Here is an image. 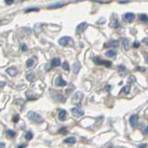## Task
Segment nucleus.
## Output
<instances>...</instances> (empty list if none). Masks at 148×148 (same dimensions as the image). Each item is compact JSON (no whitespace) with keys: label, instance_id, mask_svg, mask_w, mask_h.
<instances>
[{"label":"nucleus","instance_id":"1a4fd4ad","mask_svg":"<svg viewBox=\"0 0 148 148\" xmlns=\"http://www.w3.org/2000/svg\"><path fill=\"white\" fill-rule=\"evenodd\" d=\"M56 85H58V86H65L67 84L65 80H63V78L61 76H58L56 80Z\"/></svg>","mask_w":148,"mask_h":148},{"label":"nucleus","instance_id":"c756f323","mask_svg":"<svg viewBox=\"0 0 148 148\" xmlns=\"http://www.w3.org/2000/svg\"><path fill=\"white\" fill-rule=\"evenodd\" d=\"M19 114H15V116L13 117V121L15 122V123H17V122H18V120H19Z\"/></svg>","mask_w":148,"mask_h":148},{"label":"nucleus","instance_id":"bb28decb","mask_svg":"<svg viewBox=\"0 0 148 148\" xmlns=\"http://www.w3.org/2000/svg\"><path fill=\"white\" fill-rule=\"evenodd\" d=\"M26 79L29 81H34L35 80V75L34 74H29L26 75Z\"/></svg>","mask_w":148,"mask_h":148},{"label":"nucleus","instance_id":"aec40b11","mask_svg":"<svg viewBox=\"0 0 148 148\" xmlns=\"http://www.w3.org/2000/svg\"><path fill=\"white\" fill-rule=\"evenodd\" d=\"M139 18H140V20H141L142 22H144V23H147L148 22V17L145 15V14H142V15H140Z\"/></svg>","mask_w":148,"mask_h":148},{"label":"nucleus","instance_id":"5701e85b","mask_svg":"<svg viewBox=\"0 0 148 148\" xmlns=\"http://www.w3.org/2000/svg\"><path fill=\"white\" fill-rule=\"evenodd\" d=\"M101 65H105V67H110L111 65H112V63H111L110 61H106V60H102V62H101Z\"/></svg>","mask_w":148,"mask_h":148},{"label":"nucleus","instance_id":"cd10ccee","mask_svg":"<svg viewBox=\"0 0 148 148\" xmlns=\"http://www.w3.org/2000/svg\"><path fill=\"white\" fill-rule=\"evenodd\" d=\"M63 69L65 70V71H68V70H69V65H68L67 62H64L63 63Z\"/></svg>","mask_w":148,"mask_h":148},{"label":"nucleus","instance_id":"412c9836","mask_svg":"<svg viewBox=\"0 0 148 148\" xmlns=\"http://www.w3.org/2000/svg\"><path fill=\"white\" fill-rule=\"evenodd\" d=\"M121 92L123 94H128V93L130 92V85H125V86H124L122 88Z\"/></svg>","mask_w":148,"mask_h":148},{"label":"nucleus","instance_id":"0eeeda50","mask_svg":"<svg viewBox=\"0 0 148 148\" xmlns=\"http://www.w3.org/2000/svg\"><path fill=\"white\" fill-rule=\"evenodd\" d=\"M82 97H83V93L82 92H77L75 93V95L73 96V103H75V104H77V103H79L81 101Z\"/></svg>","mask_w":148,"mask_h":148},{"label":"nucleus","instance_id":"4be33fe9","mask_svg":"<svg viewBox=\"0 0 148 148\" xmlns=\"http://www.w3.org/2000/svg\"><path fill=\"white\" fill-rule=\"evenodd\" d=\"M112 26L114 27V28H117V27L120 26V23H119V21H118V19H116V18L114 19V22L112 23Z\"/></svg>","mask_w":148,"mask_h":148},{"label":"nucleus","instance_id":"c03bdc74","mask_svg":"<svg viewBox=\"0 0 148 148\" xmlns=\"http://www.w3.org/2000/svg\"><path fill=\"white\" fill-rule=\"evenodd\" d=\"M146 61H147V63H148V56H147V58H146Z\"/></svg>","mask_w":148,"mask_h":148},{"label":"nucleus","instance_id":"7c9ffc66","mask_svg":"<svg viewBox=\"0 0 148 148\" xmlns=\"http://www.w3.org/2000/svg\"><path fill=\"white\" fill-rule=\"evenodd\" d=\"M59 132L61 134H64V135H65V134H67V128L65 127H63V128H61V129L59 130Z\"/></svg>","mask_w":148,"mask_h":148},{"label":"nucleus","instance_id":"f03ea898","mask_svg":"<svg viewBox=\"0 0 148 148\" xmlns=\"http://www.w3.org/2000/svg\"><path fill=\"white\" fill-rule=\"evenodd\" d=\"M71 40H72V38L69 37V36H63V37L60 38L59 41H58V43H59V45H61V46H65L69 44V42Z\"/></svg>","mask_w":148,"mask_h":148},{"label":"nucleus","instance_id":"393cba45","mask_svg":"<svg viewBox=\"0 0 148 148\" xmlns=\"http://www.w3.org/2000/svg\"><path fill=\"white\" fill-rule=\"evenodd\" d=\"M25 137H26V140H31V139L33 138V134H32V132H30V131L26 132V135H25Z\"/></svg>","mask_w":148,"mask_h":148},{"label":"nucleus","instance_id":"9b49d317","mask_svg":"<svg viewBox=\"0 0 148 148\" xmlns=\"http://www.w3.org/2000/svg\"><path fill=\"white\" fill-rule=\"evenodd\" d=\"M80 69H81V64L79 63V62H75L73 65V72L75 74H78Z\"/></svg>","mask_w":148,"mask_h":148},{"label":"nucleus","instance_id":"20e7f679","mask_svg":"<svg viewBox=\"0 0 148 148\" xmlns=\"http://www.w3.org/2000/svg\"><path fill=\"white\" fill-rule=\"evenodd\" d=\"M72 114H73L74 116H75V117H80V116H84V111H82L81 109L75 107V108H73L72 109Z\"/></svg>","mask_w":148,"mask_h":148},{"label":"nucleus","instance_id":"4468645a","mask_svg":"<svg viewBox=\"0 0 148 148\" xmlns=\"http://www.w3.org/2000/svg\"><path fill=\"white\" fill-rule=\"evenodd\" d=\"M35 64H36V59H34V58H29L26 61V67L28 68H31L34 67Z\"/></svg>","mask_w":148,"mask_h":148},{"label":"nucleus","instance_id":"f704fd0d","mask_svg":"<svg viewBox=\"0 0 148 148\" xmlns=\"http://www.w3.org/2000/svg\"><path fill=\"white\" fill-rule=\"evenodd\" d=\"M14 0H5V3L7 4V5H11V4H13Z\"/></svg>","mask_w":148,"mask_h":148},{"label":"nucleus","instance_id":"79ce46f5","mask_svg":"<svg viewBox=\"0 0 148 148\" xmlns=\"http://www.w3.org/2000/svg\"><path fill=\"white\" fill-rule=\"evenodd\" d=\"M17 148H25V145H19L18 147Z\"/></svg>","mask_w":148,"mask_h":148},{"label":"nucleus","instance_id":"b1692460","mask_svg":"<svg viewBox=\"0 0 148 148\" xmlns=\"http://www.w3.org/2000/svg\"><path fill=\"white\" fill-rule=\"evenodd\" d=\"M38 11H39V8H37V7H31V8L26 9V11H25V12L29 13V12H38Z\"/></svg>","mask_w":148,"mask_h":148},{"label":"nucleus","instance_id":"4c0bfd02","mask_svg":"<svg viewBox=\"0 0 148 148\" xmlns=\"http://www.w3.org/2000/svg\"><path fill=\"white\" fill-rule=\"evenodd\" d=\"M0 148H6V145L4 143H1L0 142Z\"/></svg>","mask_w":148,"mask_h":148},{"label":"nucleus","instance_id":"a211bd4d","mask_svg":"<svg viewBox=\"0 0 148 148\" xmlns=\"http://www.w3.org/2000/svg\"><path fill=\"white\" fill-rule=\"evenodd\" d=\"M65 143L67 144H75V138L74 136H70V137H67L65 139Z\"/></svg>","mask_w":148,"mask_h":148},{"label":"nucleus","instance_id":"c9c22d12","mask_svg":"<svg viewBox=\"0 0 148 148\" xmlns=\"http://www.w3.org/2000/svg\"><path fill=\"white\" fill-rule=\"evenodd\" d=\"M138 148H146V144H142L138 146Z\"/></svg>","mask_w":148,"mask_h":148},{"label":"nucleus","instance_id":"ea45409f","mask_svg":"<svg viewBox=\"0 0 148 148\" xmlns=\"http://www.w3.org/2000/svg\"><path fill=\"white\" fill-rule=\"evenodd\" d=\"M110 89H111V86H110V85H107V86L106 87V91H109Z\"/></svg>","mask_w":148,"mask_h":148},{"label":"nucleus","instance_id":"39448f33","mask_svg":"<svg viewBox=\"0 0 148 148\" xmlns=\"http://www.w3.org/2000/svg\"><path fill=\"white\" fill-rule=\"evenodd\" d=\"M119 46V42L117 40H111L105 44V47H117Z\"/></svg>","mask_w":148,"mask_h":148},{"label":"nucleus","instance_id":"f3484780","mask_svg":"<svg viewBox=\"0 0 148 148\" xmlns=\"http://www.w3.org/2000/svg\"><path fill=\"white\" fill-rule=\"evenodd\" d=\"M122 43H123V46L125 50H128L129 49V40L127 38H123L122 40Z\"/></svg>","mask_w":148,"mask_h":148},{"label":"nucleus","instance_id":"6ab92c4d","mask_svg":"<svg viewBox=\"0 0 148 148\" xmlns=\"http://www.w3.org/2000/svg\"><path fill=\"white\" fill-rule=\"evenodd\" d=\"M106 56H108V57H114V56H116V50H109V51L106 52Z\"/></svg>","mask_w":148,"mask_h":148},{"label":"nucleus","instance_id":"a878e982","mask_svg":"<svg viewBox=\"0 0 148 148\" xmlns=\"http://www.w3.org/2000/svg\"><path fill=\"white\" fill-rule=\"evenodd\" d=\"M7 135L9 136V137H15V131H13V130H7Z\"/></svg>","mask_w":148,"mask_h":148},{"label":"nucleus","instance_id":"72a5a7b5","mask_svg":"<svg viewBox=\"0 0 148 148\" xmlns=\"http://www.w3.org/2000/svg\"><path fill=\"white\" fill-rule=\"evenodd\" d=\"M139 46H140V43L137 42V41H135V42L134 43V47L137 48V47H139Z\"/></svg>","mask_w":148,"mask_h":148},{"label":"nucleus","instance_id":"e433bc0d","mask_svg":"<svg viewBox=\"0 0 148 148\" xmlns=\"http://www.w3.org/2000/svg\"><path fill=\"white\" fill-rule=\"evenodd\" d=\"M144 133H145V135H148V125L146 126V127H145V129L144 130Z\"/></svg>","mask_w":148,"mask_h":148},{"label":"nucleus","instance_id":"7ed1b4c3","mask_svg":"<svg viewBox=\"0 0 148 148\" xmlns=\"http://www.w3.org/2000/svg\"><path fill=\"white\" fill-rule=\"evenodd\" d=\"M135 15H134L133 13H126L124 15V21H126V22L128 23H131L133 22L134 20H135Z\"/></svg>","mask_w":148,"mask_h":148},{"label":"nucleus","instance_id":"2eb2a0df","mask_svg":"<svg viewBox=\"0 0 148 148\" xmlns=\"http://www.w3.org/2000/svg\"><path fill=\"white\" fill-rule=\"evenodd\" d=\"M60 65H61V60H60V58L56 57L52 60V67H59Z\"/></svg>","mask_w":148,"mask_h":148},{"label":"nucleus","instance_id":"37998d69","mask_svg":"<svg viewBox=\"0 0 148 148\" xmlns=\"http://www.w3.org/2000/svg\"><path fill=\"white\" fill-rule=\"evenodd\" d=\"M17 1H19V2H22V1H24V0H17Z\"/></svg>","mask_w":148,"mask_h":148},{"label":"nucleus","instance_id":"473e14b6","mask_svg":"<svg viewBox=\"0 0 148 148\" xmlns=\"http://www.w3.org/2000/svg\"><path fill=\"white\" fill-rule=\"evenodd\" d=\"M93 1L100 2V3H107V2H110V1H108V0H93Z\"/></svg>","mask_w":148,"mask_h":148},{"label":"nucleus","instance_id":"2f4dec72","mask_svg":"<svg viewBox=\"0 0 148 148\" xmlns=\"http://www.w3.org/2000/svg\"><path fill=\"white\" fill-rule=\"evenodd\" d=\"M105 22H106V19H105L104 17H102V18H100L97 21V24H104Z\"/></svg>","mask_w":148,"mask_h":148},{"label":"nucleus","instance_id":"a19ab883","mask_svg":"<svg viewBox=\"0 0 148 148\" xmlns=\"http://www.w3.org/2000/svg\"><path fill=\"white\" fill-rule=\"evenodd\" d=\"M143 41L145 43V44H147V45H148V38H145V39H144Z\"/></svg>","mask_w":148,"mask_h":148},{"label":"nucleus","instance_id":"f8f14e48","mask_svg":"<svg viewBox=\"0 0 148 148\" xmlns=\"http://www.w3.org/2000/svg\"><path fill=\"white\" fill-rule=\"evenodd\" d=\"M65 117H67V111L61 110L59 112V114H58V119H59L60 121H64V120L65 119Z\"/></svg>","mask_w":148,"mask_h":148},{"label":"nucleus","instance_id":"ddd939ff","mask_svg":"<svg viewBox=\"0 0 148 148\" xmlns=\"http://www.w3.org/2000/svg\"><path fill=\"white\" fill-rule=\"evenodd\" d=\"M63 6H65V4H64V3H56V4H52V5L48 6L47 8H49V9L59 8V7H62Z\"/></svg>","mask_w":148,"mask_h":148},{"label":"nucleus","instance_id":"f257e3e1","mask_svg":"<svg viewBox=\"0 0 148 148\" xmlns=\"http://www.w3.org/2000/svg\"><path fill=\"white\" fill-rule=\"evenodd\" d=\"M27 116H28V118L31 120V121L34 122V123H40L42 121V117H41L40 114H38L37 113H36V112H33V111L28 112Z\"/></svg>","mask_w":148,"mask_h":148},{"label":"nucleus","instance_id":"dca6fc26","mask_svg":"<svg viewBox=\"0 0 148 148\" xmlns=\"http://www.w3.org/2000/svg\"><path fill=\"white\" fill-rule=\"evenodd\" d=\"M118 71H119L121 75H125L127 74V70H126L125 67H124V65H119L118 67Z\"/></svg>","mask_w":148,"mask_h":148},{"label":"nucleus","instance_id":"423d86ee","mask_svg":"<svg viewBox=\"0 0 148 148\" xmlns=\"http://www.w3.org/2000/svg\"><path fill=\"white\" fill-rule=\"evenodd\" d=\"M87 27V23L86 22H83L81 24H79L78 26H76V33L77 34H81L82 32L85 31V29Z\"/></svg>","mask_w":148,"mask_h":148},{"label":"nucleus","instance_id":"9d476101","mask_svg":"<svg viewBox=\"0 0 148 148\" xmlns=\"http://www.w3.org/2000/svg\"><path fill=\"white\" fill-rule=\"evenodd\" d=\"M7 73L9 75H11V76H15L17 74V70L15 67H9L7 69Z\"/></svg>","mask_w":148,"mask_h":148},{"label":"nucleus","instance_id":"c85d7f7f","mask_svg":"<svg viewBox=\"0 0 148 148\" xmlns=\"http://www.w3.org/2000/svg\"><path fill=\"white\" fill-rule=\"evenodd\" d=\"M21 50H22L23 52L27 51V46H26V44H22V45H21Z\"/></svg>","mask_w":148,"mask_h":148},{"label":"nucleus","instance_id":"58836bf2","mask_svg":"<svg viewBox=\"0 0 148 148\" xmlns=\"http://www.w3.org/2000/svg\"><path fill=\"white\" fill-rule=\"evenodd\" d=\"M137 69H139L140 71H145V68L144 67H137Z\"/></svg>","mask_w":148,"mask_h":148},{"label":"nucleus","instance_id":"6e6552de","mask_svg":"<svg viewBox=\"0 0 148 148\" xmlns=\"http://www.w3.org/2000/svg\"><path fill=\"white\" fill-rule=\"evenodd\" d=\"M138 116L137 114H133V116L130 117L129 121H130V124H131V125L133 126V127H135L136 125H137L138 124Z\"/></svg>","mask_w":148,"mask_h":148}]
</instances>
